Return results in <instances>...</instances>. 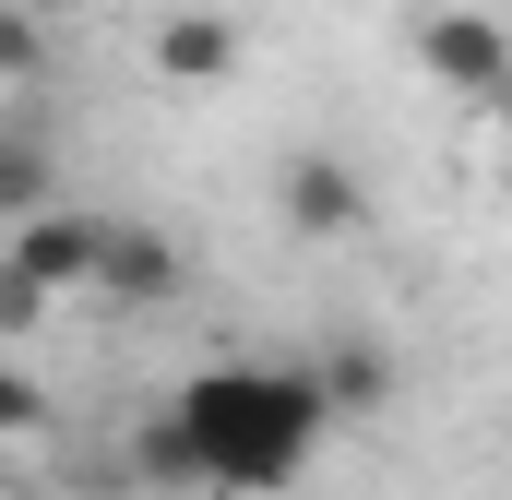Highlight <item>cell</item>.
I'll list each match as a JSON object with an SVG mask.
<instances>
[{"instance_id": "6da1fadb", "label": "cell", "mask_w": 512, "mask_h": 500, "mask_svg": "<svg viewBox=\"0 0 512 500\" xmlns=\"http://www.w3.org/2000/svg\"><path fill=\"white\" fill-rule=\"evenodd\" d=\"M167 417H179V441H191L203 489H227V500L298 489V477H310V453H322V429H334L322 381L286 370V358H227V370H191Z\"/></svg>"}, {"instance_id": "7a4b0ae2", "label": "cell", "mask_w": 512, "mask_h": 500, "mask_svg": "<svg viewBox=\"0 0 512 500\" xmlns=\"http://www.w3.org/2000/svg\"><path fill=\"white\" fill-rule=\"evenodd\" d=\"M417 72L441 84V96H465V108H489L512 84V36L489 0H441V12H417Z\"/></svg>"}, {"instance_id": "3957f363", "label": "cell", "mask_w": 512, "mask_h": 500, "mask_svg": "<svg viewBox=\"0 0 512 500\" xmlns=\"http://www.w3.org/2000/svg\"><path fill=\"white\" fill-rule=\"evenodd\" d=\"M274 215H286L310 250H334V239H358V227H370V179H358L334 143H298V155L274 167Z\"/></svg>"}, {"instance_id": "277c9868", "label": "cell", "mask_w": 512, "mask_h": 500, "mask_svg": "<svg viewBox=\"0 0 512 500\" xmlns=\"http://www.w3.org/2000/svg\"><path fill=\"white\" fill-rule=\"evenodd\" d=\"M179 239L167 227H96V262H84V286L108 298V310H167L179 298Z\"/></svg>"}, {"instance_id": "5b68a950", "label": "cell", "mask_w": 512, "mask_h": 500, "mask_svg": "<svg viewBox=\"0 0 512 500\" xmlns=\"http://www.w3.org/2000/svg\"><path fill=\"white\" fill-rule=\"evenodd\" d=\"M96 227H108V215L36 203V215H12V250H0V274H24L36 298H72V286H84V262H96Z\"/></svg>"}, {"instance_id": "8992f818", "label": "cell", "mask_w": 512, "mask_h": 500, "mask_svg": "<svg viewBox=\"0 0 512 500\" xmlns=\"http://www.w3.org/2000/svg\"><path fill=\"white\" fill-rule=\"evenodd\" d=\"M143 60H155V84H179V96H203V84H227V72L251 60V36H239L227 12H167V24L143 36Z\"/></svg>"}, {"instance_id": "52a82bcc", "label": "cell", "mask_w": 512, "mask_h": 500, "mask_svg": "<svg viewBox=\"0 0 512 500\" xmlns=\"http://www.w3.org/2000/svg\"><path fill=\"white\" fill-rule=\"evenodd\" d=\"M310 381H322V405H334V417H370V405L393 393V358L370 346V334H334V346H322V370H310Z\"/></svg>"}, {"instance_id": "ba28073f", "label": "cell", "mask_w": 512, "mask_h": 500, "mask_svg": "<svg viewBox=\"0 0 512 500\" xmlns=\"http://www.w3.org/2000/svg\"><path fill=\"white\" fill-rule=\"evenodd\" d=\"M36 203H60V155H48L36 131H0V227L36 215Z\"/></svg>"}, {"instance_id": "9c48e42d", "label": "cell", "mask_w": 512, "mask_h": 500, "mask_svg": "<svg viewBox=\"0 0 512 500\" xmlns=\"http://www.w3.org/2000/svg\"><path fill=\"white\" fill-rule=\"evenodd\" d=\"M131 465H143L155 489H203V465H191V441H179V417H143V429H131Z\"/></svg>"}, {"instance_id": "30bf717a", "label": "cell", "mask_w": 512, "mask_h": 500, "mask_svg": "<svg viewBox=\"0 0 512 500\" xmlns=\"http://www.w3.org/2000/svg\"><path fill=\"white\" fill-rule=\"evenodd\" d=\"M48 60V12H24V0H0V84H24Z\"/></svg>"}, {"instance_id": "8fae6325", "label": "cell", "mask_w": 512, "mask_h": 500, "mask_svg": "<svg viewBox=\"0 0 512 500\" xmlns=\"http://www.w3.org/2000/svg\"><path fill=\"white\" fill-rule=\"evenodd\" d=\"M0 441H48V393L24 370H0Z\"/></svg>"}, {"instance_id": "7c38bea8", "label": "cell", "mask_w": 512, "mask_h": 500, "mask_svg": "<svg viewBox=\"0 0 512 500\" xmlns=\"http://www.w3.org/2000/svg\"><path fill=\"white\" fill-rule=\"evenodd\" d=\"M24 12H60V0H24Z\"/></svg>"}]
</instances>
